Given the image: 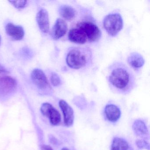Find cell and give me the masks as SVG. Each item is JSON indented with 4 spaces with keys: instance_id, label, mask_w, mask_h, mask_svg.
Segmentation results:
<instances>
[{
    "instance_id": "obj_6",
    "label": "cell",
    "mask_w": 150,
    "mask_h": 150,
    "mask_svg": "<svg viewBox=\"0 0 150 150\" xmlns=\"http://www.w3.org/2000/svg\"><path fill=\"white\" fill-rule=\"evenodd\" d=\"M31 79L35 85L41 90H50L46 75L41 70L36 69L32 71L31 74Z\"/></svg>"
},
{
    "instance_id": "obj_21",
    "label": "cell",
    "mask_w": 150,
    "mask_h": 150,
    "mask_svg": "<svg viewBox=\"0 0 150 150\" xmlns=\"http://www.w3.org/2000/svg\"><path fill=\"white\" fill-rule=\"evenodd\" d=\"M42 150H53L51 146L49 145H43L42 146Z\"/></svg>"
},
{
    "instance_id": "obj_23",
    "label": "cell",
    "mask_w": 150,
    "mask_h": 150,
    "mask_svg": "<svg viewBox=\"0 0 150 150\" xmlns=\"http://www.w3.org/2000/svg\"><path fill=\"white\" fill-rule=\"evenodd\" d=\"M1 37L0 36V44H1Z\"/></svg>"
},
{
    "instance_id": "obj_22",
    "label": "cell",
    "mask_w": 150,
    "mask_h": 150,
    "mask_svg": "<svg viewBox=\"0 0 150 150\" xmlns=\"http://www.w3.org/2000/svg\"><path fill=\"white\" fill-rule=\"evenodd\" d=\"M61 150H70V149L68 148H67V147H64V148H62Z\"/></svg>"
},
{
    "instance_id": "obj_16",
    "label": "cell",
    "mask_w": 150,
    "mask_h": 150,
    "mask_svg": "<svg viewBox=\"0 0 150 150\" xmlns=\"http://www.w3.org/2000/svg\"><path fill=\"white\" fill-rule=\"evenodd\" d=\"M132 129L136 135L143 137L146 136L148 131L145 123L141 120H137L132 125Z\"/></svg>"
},
{
    "instance_id": "obj_17",
    "label": "cell",
    "mask_w": 150,
    "mask_h": 150,
    "mask_svg": "<svg viewBox=\"0 0 150 150\" xmlns=\"http://www.w3.org/2000/svg\"><path fill=\"white\" fill-rule=\"evenodd\" d=\"M129 144L123 139L115 137L112 141L111 150H128Z\"/></svg>"
},
{
    "instance_id": "obj_4",
    "label": "cell",
    "mask_w": 150,
    "mask_h": 150,
    "mask_svg": "<svg viewBox=\"0 0 150 150\" xmlns=\"http://www.w3.org/2000/svg\"><path fill=\"white\" fill-rule=\"evenodd\" d=\"M79 28L86 34L87 39L91 42H98L101 36V32L98 27L90 22H82L77 24Z\"/></svg>"
},
{
    "instance_id": "obj_3",
    "label": "cell",
    "mask_w": 150,
    "mask_h": 150,
    "mask_svg": "<svg viewBox=\"0 0 150 150\" xmlns=\"http://www.w3.org/2000/svg\"><path fill=\"white\" fill-rule=\"evenodd\" d=\"M87 58L86 52L80 48H74L67 54L66 62L67 65L74 69H81L86 64Z\"/></svg>"
},
{
    "instance_id": "obj_12",
    "label": "cell",
    "mask_w": 150,
    "mask_h": 150,
    "mask_svg": "<svg viewBox=\"0 0 150 150\" xmlns=\"http://www.w3.org/2000/svg\"><path fill=\"white\" fill-rule=\"evenodd\" d=\"M68 39L72 42L79 44H83L87 41L86 34L80 28L72 29L69 31Z\"/></svg>"
},
{
    "instance_id": "obj_13",
    "label": "cell",
    "mask_w": 150,
    "mask_h": 150,
    "mask_svg": "<svg viewBox=\"0 0 150 150\" xmlns=\"http://www.w3.org/2000/svg\"><path fill=\"white\" fill-rule=\"evenodd\" d=\"M104 112L107 119L113 122H117L121 116L120 109L114 104L106 105Z\"/></svg>"
},
{
    "instance_id": "obj_7",
    "label": "cell",
    "mask_w": 150,
    "mask_h": 150,
    "mask_svg": "<svg viewBox=\"0 0 150 150\" xmlns=\"http://www.w3.org/2000/svg\"><path fill=\"white\" fill-rule=\"evenodd\" d=\"M17 87V82L10 76L0 77V96H6L14 92Z\"/></svg>"
},
{
    "instance_id": "obj_8",
    "label": "cell",
    "mask_w": 150,
    "mask_h": 150,
    "mask_svg": "<svg viewBox=\"0 0 150 150\" xmlns=\"http://www.w3.org/2000/svg\"><path fill=\"white\" fill-rule=\"evenodd\" d=\"M59 106L63 112L65 125L67 127L71 126L74 119V112L72 108L64 100L59 101Z\"/></svg>"
},
{
    "instance_id": "obj_9",
    "label": "cell",
    "mask_w": 150,
    "mask_h": 150,
    "mask_svg": "<svg viewBox=\"0 0 150 150\" xmlns=\"http://www.w3.org/2000/svg\"><path fill=\"white\" fill-rule=\"evenodd\" d=\"M67 23L63 19H58L56 21L51 31V36L55 40H57L64 36L67 32Z\"/></svg>"
},
{
    "instance_id": "obj_19",
    "label": "cell",
    "mask_w": 150,
    "mask_h": 150,
    "mask_svg": "<svg viewBox=\"0 0 150 150\" xmlns=\"http://www.w3.org/2000/svg\"><path fill=\"white\" fill-rule=\"evenodd\" d=\"M9 2L18 9H21L25 7L27 3L26 1H10Z\"/></svg>"
},
{
    "instance_id": "obj_20",
    "label": "cell",
    "mask_w": 150,
    "mask_h": 150,
    "mask_svg": "<svg viewBox=\"0 0 150 150\" xmlns=\"http://www.w3.org/2000/svg\"><path fill=\"white\" fill-rule=\"evenodd\" d=\"M50 80L52 84L55 86H57L61 84V80L59 76L55 73H53L52 74Z\"/></svg>"
},
{
    "instance_id": "obj_18",
    "label": "cell",
    "mask_w": 150,
    "mask_h": 150,
    "mask_svg": "<svg viewBox=\"0 0 150 150\" xmlns=\"http://www.w3.org/2000/svg\"><path fill=\"white\" fill-rule=\"evenodd\" d=\"M136 145L139 149L149 150L150 145L149 143L144 139H137L136 142Z\"/></svg>"
},
{
    "instance_id": "obj_14",
    "label": "cell",
    "mask_w": 150,
    "mask_h": 150,
    "mask_svg": "<svg viewBox=\"0 0 150 150\" xmlns=\"http://www.w3.org/2000/svg\"><path fill=\"white\" fill-rule=\"evenodd\" d=\"M127 62L132 68L137 69L141 68L144 66L145 60L141 54L138 52H133L128 57Z\"/></svg>"
},
{
    "instance_id": "obj_11",
    "label": "cell",
    "mask_w": 150,
    "mask_h": 150,
    "mask_svg": "<svg viewBox=\"0 0 150 150\" xmlns=\"http://www.w3.org/2000/svg\"><path fill=\"white\" fill-rule=\"evenodd\" d=\"M6 30L7 35L11 38L16 41L21 40L24 36L23 28L12 23H8L6 27Z\"/></svg>"
},
{
    "instance_id": "obj_5",
    "label": "cell",
    "mask_w": 150,
    "mask_h": 150,
    "mask_svg": "<svg viewBox=\"0 0 150 150\" xmlns=\"http://www.w3.org/2000/svg\"><path fill=\"white\" fill-rule=\"evenodd\" d=\"M41 111L43 115L49 118L50 122L52 125H59L61 122L60 113L50 103H43L41 108Z\"/></svg>"
},
{
    "instance_id": "obj_1",
    "label": "cell",
    "mask_w": 150,
    "mask_h": 150,
    "mask_svg": "<svg viewBox=\"0 0 150 150\" xmlns=\"http://www.w3.org/2000/svg\"><path fill=\"white\" fill-rule=\"evenodd\" d=\"M111 86L120 91H125L133 85L134 77L129 69L122 64H115L112 68L108 77Z\"/></svg>"
},
{
    "instance_id": "obj_15",
    "label": "cell",
    "mask_w": 150,
    "mask_h": 150,
    "mask_svg": "<svg viewBox=\"0 0 150 150\" xmlns=\"http://www.w3.org/2000/svg\"><path fill=\"white\" fill-rule=\"evenodd\" d=\"M59 11L60 15L67 21L72 20L76 16V10L71 6L62 5L59 7Z\"/></svg>"
},
{
    "instance_id": "obj_10",
    "label": "cell",
    "mask_w": 150,
    "mask_h": 150,
    "mask_svg": "<svg viewBox=\"0 0 150 150\" xmlns=\"http://www.w3.org/2000/svg\"><path fill=\"white\" fill-rule=\"evenodd\" d=\"M37 21L39 28L42 32L47 33L50 30L49 14L45 9H42L37 15Z\"/></svg>"
},
{
    "instance_id": "obj_2",
    "label": "cell",
    "mask_w": 150,
    "mask_h": 150,
    "mask_svg": "<svg viewBox=\"0 0 150 150\" xmlns=\"http://www.w3.org/2000/svg\"><path fill=\"white\" fill-rule=\"evenodd\" d=\"M103 25L108 34L111 36L115 37L122 29L123 21L119 14H110L104 18Z\"/></svg>"
}]
</instances>
